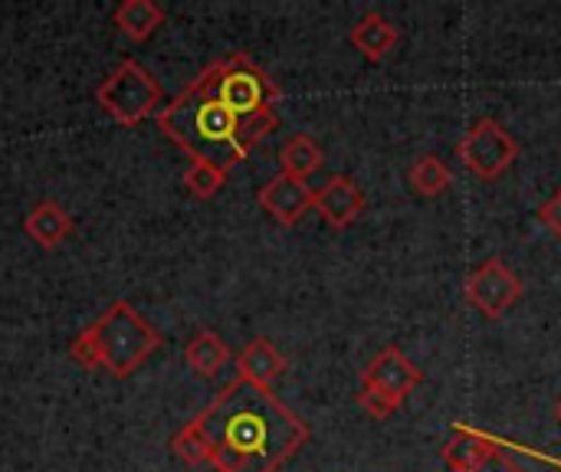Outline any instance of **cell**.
I'll return each instance as SVG.
<instances>
[{
    "mask_svg": "<svg viewBox=\"0 0 561 472\" xmlns=\"http://www.w3.org/2000/svg\"><path fill=\"white\" fill-rule=\"evenodd\" d=\"M556 421H559V424H561V398H559V401H556Z\"/></svg>",
    "mask_w": 561,
    "mask_h": 472,
    "instance_id": "cb8c5ba5",
    "label": "cell"
},
{
    "mask_svg": "<svg viewBox=\"0 0 561 472\" xmlns=\"http://www.w3.org/2000/svg\"><path fill=\"white\" fill-rule=\"evenodd\" d=\"M312 210L322 217V223H329L332 230H345L352 227L362 214H365V191L348 177V174H335L329 177L319 191H316V204Z\"/></svg>",
    "mask_w": 561,
    "mask_h": 472,
    "instance_id": "30bf717a",
    "label": "cell"
},
{
    "mask_svg": "<svg viewBox=\"0 0 561 472\" xmlns=\"http://www.w3.org/2000/svg\"><path fill=\"white\" fill-rule=\"evenodd\" d=\"M467 302L483 315V319H503L519 299H523V279L500 260L490 256L483 260L470 276H467Z\"/></svg>",
    "mask_w": 561,
    "mask_h": 472,
    "instance_id": "52a82bcc",
    "label": "cell"
},
{
    "mask_svg": "<svg viewBox=\"0 0 561 472\" xmlns=\"http://www.w3.org/2000/svg\"><path fill=\"white\" fill-rule=\"evenodd\" d=\"M421 381H424V371L398 345L381 348L362 371V388L378 391L391 398L394 404H404L421 388Z\"/></svg>",
    "mask_w": 561,
    "mask_h": 472,
    "instance_id": "ba28073f",
    "label": "cell"
},
{
    "mask_svg": "<svg viewBox=\"0 0 561 472\" xmlns=\"http://www.w3.org/2000/svg\"><path fill=\"white\" fill-rule=\"evenodd\" d=\"M168 20V10L154 0H122L112 10V23L118 26V33L131 43H145L151 39Z\"/></svg>",
    "mask_w": 561,
    "mask_h": 472,
    "instance_id": "5bb4252c",
    "label": "cell"
},
{
    "mask_svg": "<svg viewBox=\"0 0 561 472\" xmlns=\"http://www.w3.org/2000/svg\"><path fill=\"white\" fill-rule=\"evenodd\" d=\"M322 161H325V154H322L319 141L309 135H293L279 148V168H283V174H289L296 181H309L322 168Z\"/></svg>",
    "mask_w": 561,
    "mask_h": 472,
    "instance_id": "e0dca14e",
    "label": "cell"
},
{
    "mask_svg": "<svg viewBox=\"0 0 561 472\" xmlns=\"http://www.w3.org/2000/svg\"><path fill=\"white\" fill-rule=\"evenodd\" d=\"M408 184H411L414 194L434 200V197H440V194L450 191L454 174H450V168H447L437 154H421V158L408 168Z\"/></svg>",
    "mask_w": 561,
    "mask_h": 472,
    "instance_id": "ac0fdd59",
    "label": "cell"
},
{
    "mask_svg": "<svg viewBox=\"0 0 561 472\" xmlns=\"http://www.w3.org/2000/svg\"><path fill=\"white\" fill-rule=\"evenodd\" d=\"M227 184V171L217 168V164H207V161H187L184 168V187L191 191V197L197 200H210L224 191Z\"/></svg>",
    "mask_w": 561,
    "mask_h": 472,
    "instance_id": "d6986e66",
    "label": "cell"
},
{
    "mask_svg": "<svg viewBox=\"0 0 561 472\" xmlns=\"http://www.w3.org/2000/svg\"><path fill=\"white\" fill-rule=\"evenodd\" d=\"M72 230H76V220H72L69 210H66L62 204H56V200H39V204H33V207L26 210V217H23V233H26L36 246H43V250L62 246V243L72 237Z\"/></svg>",
    "mask_w": 561,
    "mask_h": 472,
    "instance_id": "8fae6325",
    "label": "cell"
},
{
    "mask_svg": "<svg viewBox=\"0 0 561 472\" xmlns=\"http://www.w3.org/2000/svg\"><path fill=\"white\" fill-rule=\"evenodd\" d=\"M539 220L561 240V187L539 207Z\"/></svg>",
    "mask_w": 561,
    "mask_h": 472,
    "instance_id": "7402d4cb",
    "label": "cell"
},
{
    "mask_svg": "<svg viewBox=\"0 0 561 472\" xmlns=\"http://www.w3.org/2000/svg\"><path fill=\"white\" fill-rule=\"evenodd\" d=\"M256 200H260V207H263L279 227H296V223L312 210L316 191H312L306 181H296V177H289V174L279 171L276 177H270V181L260 187Z\"/></svg>",
    "mask_w": 561,
    "mask_h": 472,
    "instance_id": "9c48e42d",
    "label": "cell"
},
{
    "mask_svg": "<svg viewBox=\"0 0 561 472\" xmlns=\"http://www.w3.org/2000/svg\"><path fill=\"white\" fill-rule=\"evenodd\" d=\"M171 453H174L181 463H187V467H204V463H210L207 440H204V434H201V427H197L194 421L184 424V427L171 437Z\"/></svg>",
    "mask_w": 561,
    "mask_h": 472,
    "instance_id": "ffe728a7",
    "label": "cell"
},
{
    "mask_svg": "<svg viewBox=\"0 0 561 472\" xmlns=\"http://www.w3.org/2000/svg\"><path fill=\"white\" fill-rule=\"evenodd\" d=\"M217 472H279L306 444L309 427L270 391L243 378L194 417Z\"/></svg>",
    "mask_w": 561,
    "mask_h": 472,
    "instance_id": "6da1fadb",
    "label": "cell"
},
{
    "mask_svg": "<svg viewBox=\"0 0 561 472\" xmlns=\"http://www.w3.org/2000/svg\"><path fill=\"white\" fill-rule=\"evenodd\" d=\"M286 358L283 352L270 342V338H253L240 355H237V378L256 384V388H270L283 378L286 371Z\"/></svg>",
    "mask_w": 561,
    "mask_h": 472,
    "instance_id": "7c38bea8",
    "label": "cell"
},
{
    "mask_svg": "<svg viewBox=\"0 0 561 472\" xmlns=\"http://www.w3.org/2000/svg\"><path fill=\"white\" fill-rule=\"evenodd\" d=\"M279 115L240 118L214 95H207L194 79L158 112V128L171 138L191 161L217 164L230 174L270 131H276Z\"/></svg>",
    "mask_w": 561,
    "mask_h": 472,
    "instance_id": "7a4b0ae2",
    "label": "cell"
},
{
    "mask_svg": "<svg viewBox=\"0 0 561 472\" xmlns=\"http://www.w3.org/2000/svg\"><path fill=\"white\" fill-rule=\"evenodd\" d=\"M477 472H529V470H526V467H519L510 453H503V450H500V453H496L483 470H477Z\"/></svg>",
    "mask_w": 561,
    "mask_h": 472,
    "instance_id": "603a6c76",
    "label": "cell"
},
{
    "mask_svg": "<svg viewBox=\"0 0 561 472\" xmlns=\"http://www.w3.org/2000/svg\"><path fill=\"white\" fill-rule=\"evenodd\" d=\"M355 401H358V407H362L371 421H388V417H394L398 407H401V404H394L391 398H385V394H378V391H368V388H362Z\"/></svg>",
    "mask_w": 561,
    "mask_h": 472,
    "instance_id": "44dd1931",
    "label": "cell"
},
{
    "mask_svg": "<svg viewBox=\"0 0 561 472\" xmlns=\"http://www.w3.org/2000/svg\"><path fill=\"white\" fill-rule=\"evenodd\" d=\"M184 361H187V368H191L194 375H201V378H217V375L227 368V361H230V348H227V342H224L217 332L204 329V332H197V335L187 342Z\"/></svg>",
    "mask_w": 561,
    "mask_h": 472,
    "instance_id": "2e32d148",
    "label": "cell"
},
{
    "mask_svg": "<svg viewBox=\"0 0 561 472\" xmlns=\"http://www.w3.org/2000/svg\"><path fill=\"white\" fill-rule=\"evenodd\" d=\"M161 345H164L161 332L148 325L131 302L115 299L79 335H72L69 358L85 371H108L112 378L125 381L154 352H161Z\"/></svg>",
    "mask_w": 561,
    "mask_h": 472,
    "instance_id": "3957f363",
    "label": "cell"
},
{
    "mask_svg": "<svg viewBox=\"0 0 561 472\" xmlns=\"http://www.w3.org/2000/svg\"><path fill=\"white\" fill-rule=\"evenodd\" d=\"M500 450L493 447L490 437L477 434L467 424H454V437L444 447V463L450 472H477L483 470Z\"/></svg>",
    "mask_w": 561,
    "mask_h": 472,
    "instance_id": "4fadbf2b",
    "label": "cell"
},
{
    "mask_svg": "<svg viewBox=\"0 0 561 472\" xmlns=\"http://www.w3.org/2000/svg\"><path fill=\"white\" fill-rule=\"evenodd\" d=\"M194 82L240 118L276 115V102L283 95L279 85L247 53H227L224 59L201 69Z\"/></svg>",
    "mask_w": 561,
    "mask_h": 472,
    "instance_id": "277c9868",
    "label": "cell"
},
{
    "mask_svg": "<svg viewBox=\"0 0 561 472\" xmlns=\"http://www.w3.org/2000/svg\"><path fill=\"white\" fill-rule=\"evenodd\" d=\"M348 39H352V46H355L365 59L381 62V59L398 46L401 33H398V26H394L388 16H381V13L371 10V13H365V16L352 26Z\"/></svg>",
    "mask_w": 561,
    "mask_h": 472,
    "instance_id": "9a60e30c",
    "label": "cell"
},
{
    "mask_svg": "<svg viewBox=\"0 0 561 472\" xmlns=\"http://www.w3.org/2000/svg\"><path fill=\"white\" fill-rule=\"evenodd\" d=\"M457 158L470 174L480 181H496L503 177L516 158H519V141L496 122V118H480L460 141H457Z\"/></svg>",
    "mask_w": 561,
    "mask_h": 472,
    "instance_id": "8992f818",
    "label": "cell"
},
{
    "mask_svg": "<svg viewBox=\"0 0 561 472\" xmlns=\"http://www.w3.org/2000/svg\"><path fill=\"white\" fill-rule=\"evenodd\" d=\"M95 102L118 125L135 128L151 115L158 118V112L164 108V89L138 59L128 56L102 79V85L95 89Z\"/></svg>",
    "mask_w": 561,
    "mask_h": 472,
    "instance_id": "5b68a950",
    "label": "cell"
}]
</instances>
